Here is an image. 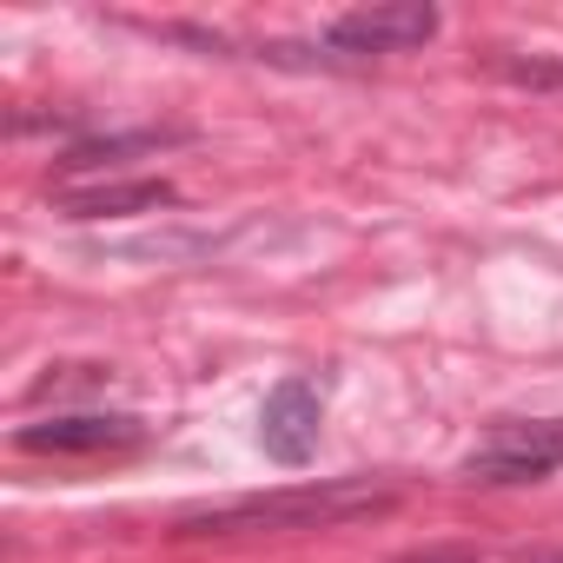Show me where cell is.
Listing matches in <instances>:
<instances>
[{"instance_id": "obj_1", "label": "cell", "mask_w": 563, "mask_h": 563, "mask_svg": "<svg viewBox=\"0 0 563 563\" xmlns=\"http://www.w3.org/2000/svg\"><path fill=\"white\" fill-rule=\"evenodd\" d=\"M398 510V484L391 477H319V484H286V490H245L225 504H192L173 517L179 543L199 537H292V530H332V523H358V517H385Z\"/></svg>"}, {"instance_id": "obj_2", "label": "cell", "mask_w": 563, "mask_h": 563, "mask_svg": "<svg viewBox=\"0 0 563 563\" xmlns=\"http://www.w3.org/2000/svg\"><path fill=\"white\" fill-rule=\"evenodd\" d=\"M457 471L464 484H543L563 471V418H497Z\"/></svg>"}, {"instance_id": "obj_3", "label": "cell", "mask_w": 563, "mask_h": 563, "mask_svg": "<svg viewBox=\"0 0 563 563\" xmlns=\"http://www.w3.org/2000/svg\"><path fill=\"white\" fill-rule=\"evenodd\" d=\"M438 27H444L438 8H424V0H391V8L339 14V21L319 34V47H325L339 67H365V60H378V54H411V47L438 41Z\"/></svg>"}, {"instance_id": "obj_4", "label": "cell", "mask_w": 563, "mask_h": 563, "mask_svg": "<svg viewBox=\"0 0 563 563\" xmlns=\"http://www.w3.org/2000/svg\"><path fill=\"white\" fill-rule=\"evenodd\" d=\"M21 451L34 457H100V451H133L146 444V424L133 411H54L14 431Z\"/></svg>"}, {"instance_id": "obj_5", "label": "cell", "mask_w": 563, "mask_h": 563, "mask_svg": "<svg viewBox=\"0 0 563 563\" xmlns=\"http://www.w3.org/2000/svg\"><path fill=\"white\" fill-rule=\"evenodd\" d=\"M319 424H325V391L312 378H278L265 391V411H258V451L272 464L299 471L319 451Z\"/></svg>"}, {"instance_id": "obj_6", "label": "cell", "mask_w": 563, "mask_h": 563, "mask_svg": "<svg viewBox=\"0 0 563 563\" xmlns=\"http://www.w3.org/2000/svg\"><path fill=\"white\" fill-rule=\"evenodd\" d=\"M192 133L186 126H126V133H80L54 153V173L74 186V179H100L126 159H146V153H166V146H186Z\"/></svg>"}, {"instance_id": "obj_7", "label": "cell", "mask_w": 563, "mask_h": 563, "mask_svg": "<svg viewBox=\"0 0 563 563\" xmlns=\"http://www.w3.org/2000/svg\"><path fill=\"white\" fill-rule=\"evenodd\" d=\"M159 206H179L173 179H74V186H54V212H67V219H133V212H159Z\"/></svg>"}, {"instance_id": "obj_8", "label": "cell", "mask_w": 563, "mask_h": 563, "mask_svg": "<svg viewBox=\"0 0 563 563\" xmlns=\"http://www.w3.org/2000/svg\"><path fill=\"white\" fill-rule=\"evenodd\" d=\"M398 563H490V556H477L464 543H438V550H405ZM510 563H563V556H510Z\"/></svg>"}, {"instance_id": "obj_9", "label": "cell", "mask_w": 563, "mask_h": 563, "mask_svg": "<svg viewBox=\"0 0 563 563\" xmlns=\"http://www.w3.org/2000/svg\"><path fill=\"white\" fill-rule=\"evenodd\" d=\"M504 74L523 87H563V67H550V60H504Z\"/></svg>"}]
</instances>
